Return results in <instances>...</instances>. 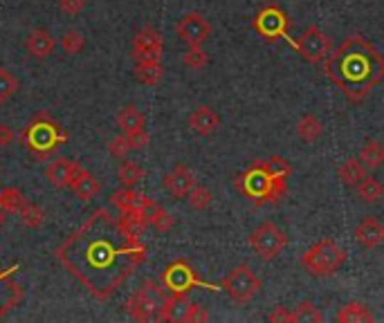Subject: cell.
Instances as JSON below:
<instances>
[{
  "label": "cell",
  "instance_id": "42",
  "mask_svg": "<svg viewBox=\"0 0 384 323\" xmlns=\"http://www.w3.org/2000/svg\"><path fill=\"white\" fill-rule=\"evenodd\" d=\"M59 9L68 16H79L85 9V0H59Z\"/></svg>",
  "mask_w": 384,
  "mask_h": 323
},
{
  "label": "cell",
  "instance_id": "13",
  "mask_svg": "<svg viewBox=\"0 0 384 323\" xmlns=\"http://www.w3.org/2000/svg\"><path fill=\"white\" fill-rule=\"evenodd\" d=\"M176 34L184 40L187 45H203L211 34L209 21L198 11H189L176 23Z\"/></svg>",
  "mask_w": 384,
  "mask_h": 323
},
{
  "label": "cell",
  "instance_id": "40",
  "mask_svg": "<svg viewBox=\"0 0 384 323\" xmlns=\"http://www.w3.org/2000/svg\"><path fill=\"white\" fill-rule=\"evenodd\" d=\"M209 321V312L201 303H189V310L184 314V323H203Z\"/></svg>",
  "mask_w": 384,
  "mask_h": 323
},
{
  "label": "cell",
  "instance_id": "21",
  "mask_svg": "<svg viewBox=\"0 0 384 323\" xmlns=\"http://www.w3.org/2000/svg\"><path fill=\"white\" fill-rule=\"evenodd\" d=\"M187 310H189L187 294H169V297H164V301L160 305L158 319L160 321H182L184 323V314H187Z\"/></svg>",
  "mask_w": 384,
  "mask_h": 323
},
{
  "label": "cell",
  "instance_id": "16",
  "mask_svg": "<svg viewBox=\"0 0 384 323\" xmlns=\"http://www.w3.org/2000/svg\"><path fill=\"white\" fill-rule=\"evenodd\" d=\"M353 236L364 249H375L378 245L384 243V224L373 216H366L360 220L358 227H355Z\"/></svg>",
  "mask_w": 384,
  "mask_h": 323
},
{
  "label": "cell",
  "instance_id": "22",
  "mask_svg": "<svg viewBox=\"0 0 384 323\" xmlns=\"http://www.w3.org/2000/svg\"><path fill=\"white\" fill-rule=\"evenodd\" d=\"M339 323H371L375 321V314L371 312V307L362 301H348L339 307L337 312Z\"/></svg>",
  "mask_w": 384,
  "mask_h": 323
},
{
  "label": "cell",
  "instance_id": "4",
  "mask_svg": "<svg viewBox=\"0 0 384 323\" xmlns=\"http://www.w3.org/2000/svg\"><path fill=\"white\" fill-rule=\"evenodd\" d=\"M23 142L36 160H48L50 153L65 142V133L48 112H38L34 121L23 131Z\"/></svg>",
  "mask_w": 384,
  "mask_h": 323
},
{
  "label": "cell",
  "instance_id": "41",
  "mask_svg": "<svg viewBox=\"0 0 384 323\" xmlns=\"http://www.w3.org/2000/svg\"><path fill=\"white\" fill-rule=\"evenodd\" d=\"M128 144H131L133 150H144L149 146V133L146 128H142V131H135V133H128Z\"/></svg>",
  "mask_w": 384,
  "mask_h": 323
},
{
  "label": "cell",
  "instance_id": "10",
  "mask_svg": "<svg viewBox=\"0 0 384 323\" xmlns=\"http://www.w3.org/2000/svg\"><path fill=\"white\" fill-rule=\"evenodd\" d=\"M162 283H164V290H169V294H187L191 288H209V290H218L216 285H207L203 283L201 278L196 276L193 268L187 263V261H174L164 270L162 274Z\"/></svg>",
  "mask_w": 384,
  "mask_h": 323
},
{
  "label": "cell",
  "instance_id": "29",
  "mask_svg": "<svg viewBox=\"0 0 384 323\" xmlns=\"http://www.w3.org/2000/svg\"><path fill=\"white\" fill-rule=\"evenodd\" d=\"M358 160L366 166V171H375L384 164V146L378 142V139H368V142L362 146Z\"/></svg>",
  "mask_w": 384,
  "mask_h": 323
},
{
  "label": "cell",
  "instance_id": "37",
  "mask_svg": "<svg viewBox=\"0 0 384 323\" xmlns=\"http://www.w3.org/2000/svg\"><path fill=\"white\" fill-rule=\"evenodd\" d=\"M85 48V38L79 30H68L63 36H61V50L68 54V56H77L81 54Z\"/></svg>",
  "mask_w": 384,
  "mask_h": 323
},
{
  "label": "cell",
  "instance_id": "9",
  "mask_svg": "<svg viewBox=\"0 0 384 323\" xmlns=\"http://www.w3.org/2000/svg\"><path fill=\"white\" fill-rule=\"evenodd\" d=\"M166 294L160 292V288L153 283V280H146L131 299H128V312H131L133 319L137 321H151L158 319L160 305L164 301Z\"/></svg>",
  "mask_w": 384,
  "mask_h": 323
},
{
  "label": "cell",
  "instance_id": "20",
  "mask_svg": "<svg viewBox=\"0 0 384 323\" xmlns=\"http://www.w3.org/2000/svg\"><path fill=\"white\" fill-rule=\"evenodd\" d=\"M70 189H73V193L77 195L79 200L88 202V200H92L95 195L99 193L102 185H99V180H97L90 171H85V168L79 164V168H77V173H75L73 182H70Z\"/></svg>",
  "mask_w": 384,
  "mask_h": 323
},
{
  "label": "cell",
  "instance_id": "30",
  "mask_svg": "<svg viewBox=\"0 0 384 323\" xmlns=\"http://www.w3.org/2000/svg\"><path fill=\"white\" fill-rule=\"evenodd\" d=\"M142 177H144V168H142L139 162H135V160H122V164L117 168V180H119L122 187L135 189L142 182Z\"/></svg>",
  "mask_w": 384,
  "mask_h": 323
},
{
  "label": "cell",
  "instance_id": "11",
  "mask_svg": "<svg viewBox=\"0 0 384 323\" xmlns=\"http://www.w3.org/2000/svg\"><path fill=\"white\" fill-rule=\"evenodd\" d=\"M294 50L302 54L304 61L308 63H324L326 56L333 52V43L317 25H310L302 32V36L294 40Z\"/></svg>",
  "mask_w": 384,
  "mask_h": 323
},
{
  "label": "cell",
  "instance_id": "27",
  "mask_svg": "<svg viewBox=\"0 0 384 323\" xmlns=\"http://www.w3.org/2000/svg\"><path fill=\"white\" fill-rule=\"evenodd\" d=\"M321 133H324V126L315 115H312V112H306V115L297 121V135H299V139H304L306 144L317 142V139L321 137Z\"/></svg>",
  "mask_w": 384,
  "mask_h": 323
},
{
  "label": "cell",
  "instance_id": "18",
  "mask_svg": "<svg viewBox=\"0 0 384 323\" xmlns=\"http://www.w3.org/2000/svg\"><path fill=\"white\" fill-rule=\"evenodd\" d=\"M77 168H79L77 162L68 158H59L46 166V180L54 189H70V182H73Z\"/></svg>",
  "mask_w": 384,
  "mask_h": 323
},
{
  "label": "cell",
  "instance_id": "34",
  "mask_svg": "<svg viewBox=\"0 0 384 323\" xmlns=\"http://www.w3.org/2000/svg\"><path fill=\"white\" fill-rule=\"evenodd\" d=\"M18 214H21L23 224H25V227H30V229H38L41 224H43V220H46V216H43V209H41L38 204L30 202V200L23 202Z\"/></svg>",
  "mask_w": 384,
  "mask_h": 323
},
{
  "label": "cell",
  "instance_id": "6",
  "mask_svg": "<svg viewBox=\"0 0 384 323\" xmlns=\"http://www.w3.org/2000/svg\"><path fill=\"white\" fill-rule=\"evenodd\" d=\"M220 288L227 292V297H230L234 303L245 305L261 292L263 283H261V278L252 272L250 265H236V268L223 278Z\"/></svg>",
  "mask_w": 384,
  "mask_h": 323
},
{
  "label": "cell",
  "instance_id": "24",
  "mask_svg": "<svg viewBox=\"0 0 384 323\" xmlns=\"http://www.w3.org/2000/svg\"><path fill=\"white\" fill-rule=\"evenodd\" d=\"M164 67L160 61H135V79L142 86H158L162 81Z\"/></svg>",
  "mask_w": 384,
  "mask_h": 323
},
{
  "label": "cell",
  "instance_id": "23",
  "mask_svg": "<svg viewBox=\"0 0 384 323\" xmlns=\"http://www.w3.org/2000/svg\"><path fill=\"white\" fill-rule=\"evenodd\" d=\"M117 126H119V131L124 135H128V133H135V131L146 128V119H144V115H142V112L133 104H128V106H124L117 112Z\"/></svg>",
  "mask_w": 384,
  "mask_h": 323
},
{
  "label": "cell",
  "instance_id": "28",
  "mask_svg": "<svg viewBox=\"0 0 384 323\" xmlns=\"http://www.w3.org/2000/svg\"><path fill=\"white\" fill-rule=\"evenodd\" d=\"M146 227H149V222L139 212L122 214V218H119V229L124 231L126 238H131V241H139V236H144Z\"/></svg>",
  "mask_w": 384,
  "mask_h": 323
},
{
  "label": "cell",
  "instance_id": "39",
  "mask_svg": "<svg viewBox=\"0 0 384 323\" xmlns=\"http://www.w3.org/2000/svg\"><path fill=\"white\" fill-rule=\"evenodd\" d=\"M133 148H131V144H128V137L122 133V135H117V137H112L110 139V144H108V153L112 158H117V160H126V155L131 153Z\"/></svg>",
  "mask_w": 384,
  "mask_h": 323
},
{
  "label": "cell",
  "instance_id": "31",
  "mask_svg": "<svg viewBox=\"0 0 384 323\" xmlns=\"http://www.w3.org/2000/svg\"><path fill=\"white\" fill-rule=\"evenodd\" d=\"M355 193H358L360 202H364V204H375V202L382 198V195H384V187L380 185L375 177L364 175L360 185L355 187Z\"/></svg>",
  "mask_w": 384,
  "mask_h": 323
},
{
  "label": "cell",
  "instance_id": "7",
  "mask_svg": "<svg viewBox=\"0 0 384 323\" xmlns=\"http://www.w3.org/2000/svg\"><path fill=\"white\" fill-rule=\"evenodd\" d=\"M288 245V236L274 222H263L250 236V247L263 261H274Z\"/></svg>",
  "mask_w": 384,
  "mask_h": 323
},
{
  "label": "cell",
  "instance_id": "12",
  "mask_svg": "<svg viewBox=\"0 0 384 323\" xmlns=\"http://www.w3.org/2000/svg\"><path fill=\"white\" fill-rule=\"evenodd\" d=\"M133 59L135 61H162L164 40L162 34L155 27L146 25L133 38Z\"/></svg>",
  "mask_w": 384,
  "mask_h": 323
},
{
  "label": "cell",
  "instance_id": "38",
  "mask_svg": "<svg viewBox=\"0 0 384 323\" xmlns=\"http://www.w3.org/2000/svg\"><path fill=\"white\" fill-rule=\"evenodd\" d=\"M187 200H189V207H191V209H196V212H205V209H209V207H211L213 195H211V191H209L207 187L196 185V187L189 191Z\"/></svg>",
  "mask_w": 384,
  "mask_h": 323
},
{
  "label": "cell",
  "instance_id": "32",
  "mask_svg": "<svg viewBox=\"0 0 384 323\" xmlns=\"http://www.w3.org/2000/svg\"><path fill=\"white\" fill-rule=\"evenodd\" d=\"M25 202V195L21 189L16 187H5L3 191H0V209L7 214H18L21 207Z\"/></svg>",
  "mask_w": 384,
  "mask_h": 323
},
{
  "label": "cell",
  "instance_id": "45",
  "mask_svg": "<svg viewBox=\"0 0 384 323\" xmlns=\"http://www.w3.org/2000/svg\"><path fill=\"white\" fill-rule=\"evenodd\" d=\"M5 216H7V212H3V209H0V224H5Z\"/></svg>",
  "mask_w": 384,
  "mask_h": 323
},
{
  "label": "cell",
  "instance_id": "5",
  "mask_svg": "<svg viewBox=\"0 0 384 323\" xmlns=\"http://www.w3.org/2000/svg\"><path fill=\"white\" fill-rule=\"evenodd\" d=\"M346 249L341 247L333 238H324V241L312 245L302 256V268L315 278H326L339 272L341 265L346 263Z\"/></svg>",
  "mask_w": 384,
  "mask_h": 323
},
{
  "label": "cell",
  "instance_id": "1",
  "mask_svg": "<svg viewBox=\"0 0 384 323\" xmlns=\"http://www.w3.org/2000/svg\"><path fill=\"white\" fill-rule=\"evenodd\" d=\"M108 216L110 214L106 212H97L92 220L85 222L59 249L61 261L99 299L110 297L122 280L135 270V265L144 261V245L139 241L124 238L119 245H115L110 234L104 238Z\"/></svg>",
  "mask_w": 384,
  "mask_h": 323
},
{
  "label": "cell",
  "instance_id": "33",
  "mask_svg": "<svg viewBox=\"0 0 384 323\" xmlns=\"http://www.w3.org/2000/svg\"><path fill=\"white\" fill-rule=\"evenodd\" d=\"M324 314L312 301H302L292 312V323H321Z\"/></svg>",
  "mask_w": 384,
  "mask_h": 323
},
{
  "label": "cell",
  "instance_id": "2",
  "mask_svg": "<svg viewBox=\"0 0 384 323\" xmlns=\"http://www.w3.org/2000/svg\"><path fill=\"white\" fill-rule=\"evenodd\" d=\"M324 75L351 104H360L384 81V56L371 40L360 34H351L337 50L326 56Z\"/></svg>",
  "mask_w": 384,
  "mask_h": 323
},
{
  "label": "cell",
  "instance_id": "25",
  "mask_svg": "<svg viewBox=\"0 0 384 323\" xmlns=\"http://www.w3.org/2000/svg\"><path fill=\"white\" fill-rule=\"evenodd\" d=\"M142 198H144V195L135 193L131 187H122L110 195V202H112V207H117L122 214H131V212H137L139 209Z\"/></svg>",
  "mask_w": 384,
  "mask_h": 323
},
{
  "label": "cell",
  "instance_id": "3",
  "mask_svg": "<svg viewBox=\"0 0 384 323\" xmlns=\"http://www.w3.org/2000/svg\"><path fill=\"white\" fill-rule=\"evenodd\" d=\"M292 166L286 158L270 155L254 162L236 177V189L254 204H277L288 191V177Z\"/></svg>",
  "mask_w": 384,
  "mask_h": 323
},
{
  "label": "cell",
  "instance_id": "35",
  "mask_svg": "<svg viewBox=\"0 0 384 323\" xmlns=\"http://www.w3.org/2000/svg\"><path fill=\"white\" fill-rule=\"evenodd\" d=\"M21 81L14 77L7 67H0V104H7L18 92Z\"/></svg>",
  "mask_w": 384,
  "mask_h": 323
},
{
  "label": "cell",
  "instance_id": "36",
  "mask_svg": "<svg viewBox=\"0 0 384 323\" xmlns=\"http://www.w3.org/2000/svg\"><path fill=\"white\" fill-rule=\"evenodd\" d=\"M182 63L191 70H203L209 63V56L203 50V45H187V50L182 54Z\"/></svg>",
  "mask_w": 384,
  "mask_h": 323
},
{
  "label": "cell",
  "instance_id": "15",
  "mask_svg": "<svg viewBox=\"0 0 384 323\" xmlns=\"http://www.w3.org/2000/svg\"><path fill=\"white\" fill-rule=\"evenodd\" d=\"M137 212L144 216V220L149 222V227H153L155 231H160V234H166V231H171L174 229V224H176V220H174V216H171L164 207H160L155 200H151V198H142V204H139V209Z\"/></svg>",
  "mask_w": 384,
  "mask_h": 323
},
{
  "label": "cell",
  "instance_id": "14",
  "mask_svg": "<svg viewBox=\"0 0 384 323\" xmlns=\"http://www.w3.org/2000/svg\"><path fill=\"white\" fill-rule=\"evenodd\" d=\"M162 185H164V189L171 198L182 200V198H187L189 191L196 187V175L191 173V168L187 164H176L162 177Z\"/></svg>",
  "mask_w": 384,
  "mask_h": 323
},
{
  "label": "cell",
  "instance_id": "8",
  "mask_svg": "<svg viewBox=\"0 0 384 323\" xmlns=\"http://www.w3.org/2000/svg\"><path fill=\"white\" fill-rule=\"evenodd\" d=\"M288 13L283 11L279 5L274 3H270L265 7L259 9V13L254 16V30L259 32L263 38L267 40H274V38H286L288 43L294 48V40L288 36Z\"/></svg>",
  "mask_w": 384,
  "mask_h": 323
},
{
  "label": "cell",
  "instance_id": "19",
  "mask_svg": "<svg viewBox=\"0 0 384 323\" xmlns=\"http://www.w3.org/2000/svg\"><path fill=\"white\" fill-rule=\"evenodd\" d=\"M54 48H56L54 36L48 30H43V27H41V30L30 32V34H27V38H25L27 54H30L32 59H38V61L48 59V56L54 52Z\"/></svg>",
  "mask_w": 384,
  "mask_h": 323
},
{
  "label": "cell",
  "instance_id": "44",
  "mask_svg": "<svg viewBox=\"0 0 384 323\" xmlns=\"http://www.w3.org/2000/svg\"><path fill=\"white\" fill-rule=\"evenodd\" d=\"M14 137H16V133L11 131V126L0 124V148H7L14 142Z\"/></svg>",
  "mask_w": 384,
  "mask_h": 323
},
{
  "label": "cell",
  "instance_id": "17",
  "mask_svg": "<svg viewBox=\"0 0 384 323\" xmlns=\"http://www.w3.org/2000/svg\"><path fill=\"white\" fill-rule=\"evenodd\" d=\"M187 124H189V128H191L196 135L207 137V135H213V133L218 131L220 117L216 115V110H213L211 106H198V108L191 110Z\"/></svg>",
  "mask_w": 384,
  "mask_h": 323
},
{
  "label": "cell",
  "instance_id": "43",
  "mask_svg": "<svg viewBox=\"0 0 384 323\" xmlns=\"http://www.w3.org/2000/svg\"><path fill=\"white\" fill-rule=\"evenodd\" d=\"M267 321H272V323H292V312H288V307H283V305H274L272 312L267 314Z\"/></svg>",
  "mask_w": 384,
  "mask_h": 323
},
{
  "label": "cell",
  "instance_id": "26",
  "mask_svg": "<svg viewBox=\"0 0 384 323\" xmlns=\"http://www.w3.org/2000/svg\"><path fill=\"white\" fill-rule=\"evenodd\" d=\"M339 180H341V185H346V187H358L362 177L366 175V166L358 160V158H348L344 164L339 166V171H337Z\"/></svg>",
  "mask_w": 384,
  "mask_h": 323
}]
</instances>
